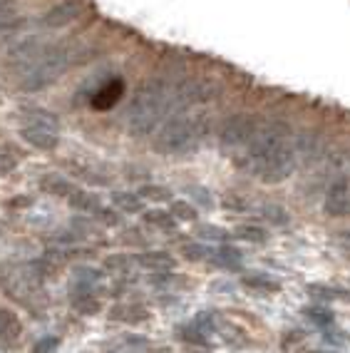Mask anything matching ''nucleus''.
<instances>
[{"label": "nucleus", "instance_id": "obj_9", "mask_svg": "<svg viewBox=\"0 0 350 353\" xmlns=\"http://www.w3.org/2000/svg\"><path fill=\"white\" fill-rule=\"evenodd\" d=\"M20 137L25 139L28 145L35 147V150H45V152L55 150L57 142H60L57 130H50V127H38V125H23Z\"/></svg>", "mask_w": 350, "mask_h": 353}, {"label": "nucleus", "instance_id": "obj_29", "mask_svg": "<svg viewBox=\"0 0 350 353\" xmlns=\"http://www.w3.org/2000/svg\"><path fill=\"white\" fill-rule=\"evenodd\" d=\"M13 15H15L13 0H0V26L8 23V20H13Z\"/></svg>", "mask_w": 350, "mask_h": 353}, {"label": "nucleus", "instance_id": "obj_13", "mask_svg": "<svg viewBox=\"0 0 350 353\" xmlns=\"http://www.w3.org/2000/svg\"><path fill=\"white\" fill-rule=\"evenodd\" d=\"M40 187H43L48 194H55V196H68L75 192V187L68 182V179H63V176H57V174H48L40 179Z\"/></svg>", "mask_w": 350, "mask_h": 353}, {"label": "nucleus", "instance_id": "obj_2", "mask_svg": "<svg viewBox=\"0 0 350 353\" xmlns=\"http://www.w3.org/2000/svg\"><path fill=\"white\" fill-rule=\"evenodd\" d=\"M169 117V85L164 80L142 82L127 108V130L132 137H147Z\"/></svg>", "mask_w": 350, "mask_h": 353}, {"label": "nucleus", "instance_id": "obj_31", "mask_svg": "<svg viewBox=\"0 0 350 353\" xmlns=\"http://www.w3.org/2000/svg\"><path fill=\"white\" fill-rule=\"evenodd\" d=\"M306 314H308V319H313L316 323H331V319H333V316L323 309H311V311H306Z\"/></svg>", "mask_w": 350, "mask_h": 353}, {"label": "nucleus", "instance_id": "obj_5", "mask_svg": "<svg viewBox=\"0 0 350 353\" xmlns=\"http://www.w3.org/2000/svg\"><path fill=\"white\" fill-rule=\"evenodd\" d=\"M216 95H219V88L209 80H194V77L179 80L176 85H169V117L207 105L216 100Z\"/></svg>", "mask_w": 350, "mask_h": 353}, {"label": "nucleus", "instance_id": "obj_7", "mask_svg": "<svg viewBox=\"0 0 350 353\" xmlns=\"http://www.w3.org/2000/svg\"><path fill=\"white\" fill-rule=\"evenodd\" d=\"M328 147H325L323 137H320L318 132H298L294 134V154H296V164H306V167H311V164L320 162V159H325L328 154Z\"/></svg>", "mask_w": 350, "mask_h": 353}, {"label": "nucleus", "instance_id": "obj_23", "mask_svg": "<svg viewBox=\"0 0 350 353\" xmlns=\"http://www.w3.org/2000/svg\"><path fill=\"white\" fill-rule=\"evenodd\" d=\"M258 212H261L263 219L271 221V224H276V227H281V224H286L288 221V212L283 207H278V204H266V207H261Z\"/></svg>", "mask_w": 350, "mask_h": 353}, {"label": "nucleus", "instance_id": "obj_10", "mask_svg": "<svg viewBox=\"0 0 350 353\" xmlns=\"http://www.w3.org/2000/svg\"><path fill=\"white\" fill-rule=\"evenodd\" d=\"M80 15H82L80 3H77V0H65V3L50 8V10L43 15V26L63 28V26H68V23H72V20H77Z\"/></svg>", "mask_w": 350, "mask_h": 353}, {"label": "nucleus", "instance_id": "obj_32", "mask_svg": "<svg viewBox=\"0 0 350 353\" xmlns=\"http://www.w3.org/2000/svg\"><path fill=\"white\" fill-rule=\"evenodd\" d=\"M194 199L196 202H201L204 207H212V196H209V192L207 190H194Z\"/></svg>", "mask_w": 350, "mask_h": 353}, {"label": "nucleus", "instance_id": "obj_15", "mask_svg": "<svg viewBox=\"0 0 350 353\" xmlns=\"http://www.w3.org/2000/svg\"><path fill=\"white\" fill-rule=\"evenodd\" d=\"M20 336V321H18V316L13 314V311H6V309H0V339L3 341H13Z\"/></svg>", "mask_w": 350, "mask_h": 353}, {"label": "nucleus", "instance_id": "obj_27", "mask_svg": "<svg viewBox=\"0 0 350 353\" xmlns=\"http://www.w3.org/2000/svg\"><path fill=\"white\" fill-rule=\"evenodd\" d=\"M57 346H60V341L55 336H48V339H40L35 346H32V353H55Z\"/></svg>", "mask_w": 350, "mask_h": 353}, {"label": "nucleus", "instance_id": "obj_20", "mask_svg": "<svg viewBox=\"0 0 350 353\" xmlns=\"http://www.w3.org/2000/svg\"><path fill=\"white\" fill-rule=\"evenodd\" d=\"M28 125H38V127H50L57 130V117L48 110H28Z\"/></svg>", "mask_w": 350, "mask_h": 353}, {"label": "nucleus", "instance_id": "obj_34", "mask_svg": "<svg viewBox=\"0 0 350 353\" xmlns=\"http://www.w3.org/2000/svg\"><path fill=\"white\" fill-rule=\"evenodd\" d=\"M340 241H343V244H350V232H343V236H340Z\"/></svg>", "mask_w": 350, "mask_h": 353}, {"label": "nucleus", "instance_id": "obj_3", "mask_svg": "<svg viewBox=\"0 0 350 353\" xmlns=\"http://www.w3.org/2000/svg\"><path fill=\"white\" fill-rule=\"evenodd\" d=\"M209 134V117L204 114H172L162 122L154 137V150L169 157H182L199 150Z\"/></svg>", "mask_w": 350, "mask_h": 353}, {"label": "nucleus", "instance_id": "obj_6", "mask_svg": "<svg viewBox=\"0 0 350 353\" xmlns=\"http://www.w3.org/2000/svg\"><path fill=\"white\" fill-rule=\"evenodd\" d=\"M258 120L254 114H246V112H236L231 114L229 120L221 125V150L229 152L231 157H241L244 150L249 147L251 137H254V130H256Z\"/></svg>", "mask_w": 350, "mask_h": 353}, {"label": "nucleus", "instance_id": "obj_4", "mask_svg": "<svg viewBox=\"0 0 350 353\" xmlns=\"http://www.w3.org/2000/svg\"><path fill=\"white\" fill-rule=\"evenodd\" d=\"M77 52L72 48H48L45 45V50L40 52V57L30 68L20 75V90H28V92H35V90H43L48 85L57 80V77L63 75L65 70L77 60Z\"/></svg>", "mask_w": 350, "mask_h": 353}, {"label": "nucleus", "instance_id": "obj_12", "mask_svg": "<svg viewBox=\"0 0 350 353\" xmlns=\"http://www.w3.org/2000/svg\"><path fill=\"white\" fill-rule=\"evenodd\" d=\"M137 264L150 272H172L176 266V259L167 252H144L137 256Z\"/></svg>", "mask_w": 350, "mask_h": 353}, {"label": "nucleus", "instance_id": "obj_17", "mask_svg": "<svg viewBox=\"0 0 350 353\" xmlns=\"http://www.w3.org/2000/svg\"><path fill=\"white\" fill-rule=\"evenodd\" d=\"M144 221H147L150 227L162 229V232H172V229L176 227L174 216L167 214V212H162V209H152V212H147V214H144Z\"/></svg>", "mask_w": 350, "mask_h": 353}, {"label": "nucleus", "instance_id": "obj_11", "mask_svg": "<svg viewBox=\"0 0 350 353\" xmlns=\"http://www.w3.org/2000/svg\"><path fill=\"white\" fill-rule=\"evenodd\" d=\"M125 95V82L119 80H110L107 85H102L97 92L92 95V108L94 110H112L119 100Z\"/></svg>", "mask_w": 350, "mask_h": 353}, {"label": "nucleus", "instance_id": "obj_19", "mask_svg": "<svg viewBox=\"0 0 350 353\" xmlns=\"http://www.w3.org/2000/svg\"><path fill=\"white\" fill-rule=\"evenodd\" d=\"M236 236L238 239L249 241V244H263V241L269 239V234L263 227H256V224H244V227L236 229Z\"/></svg>", "mask_w": 350, "mask_h": 353}, {"label": "nucleus", "instance_id": "obj_8", "mask_svg": "<svg viewBox=\"0 0 350 353\" xmlns=\"http://www.w3.org/2000/svg\"><path fill=\"white\" fill-rule=\"evenodd\" d=\"M323 212L328 216H350V179L348 176H338L333 179L323 199Z\"/></svg>", "mask_w": 350, "mask_h": 353}, {"label": "nucleus", "instance_id": "obj_24", "mask_svg": "<svg viewBox=\"0 0 350 353\" xmlns=\"http://www.w3.org/2000/svg\"><path fill=\"white\" fill-rule=\"evenodd\" d=\"M139 196L142 199H152V202H167L172 192L167 187H159V184H144L142 190H139Z\"/></svg>", "mask_w": 350, "mask_h": 353}, {"label": "nucleus", "instance_id": "obj_22", "mask_svg": "<svg viewBox=\"0 0 350 353\" xmlns=\"http://www.w3.org/2000/svg\"><path fill=\"white\" fill-rule=\"evenodd\" d=\"M132 269V259L125 256V254H117V256H110L105 261V272L110 274H117V276H122V274H130Z\"/></svg>", "mask_w": 350, "mask_h": 353}, {"label": "nucleus", "instance_id": "obj_21", "mask_svg": "<svg viewBox=\"0 0 350 353\" xmlns=\"http://www.w3.org/2000/svg\"><path fill=\"white\" fill-rule=\"evenodd\" d=\"M72 306H75V311H80V314H97L100 311V301L92 296V294H77L75 299H72Z\"/></svg>", "mask_w": 350, "mask_h": 353}, {"label": "nucleus", "instance_id": "obj_25", "mask_svg": "<svg viewBox=\"0 0 350 353\" xmlns=\"http://www.w3.org/2000/svg\"><path fill=\"white\" fill-rule=\"evenodd\" d=\"M169 214L179 221H196V209L189 202H174L172 204V212Z\"/></svg>", "mask_w": 350, "mask_h": 353}, {"label": "nucleus", "instance_id": "obj_28", "mask_svg": "<svg viewBox=\"0 0 350 353\" xmlns=\"http://www.w3.org/2000/svg\"><path fill=\"white\" fill-rule=\"evenodd\" d=\"M94 216H97V219L102 221V224H107V227H117L119 224V216L114 214L112 209H97V212H94Z\"/></svg>", "mask_w": 350, "mask_h": 353}, {"label": "nucleus", "instance_id": "obj_18", "mask_svg": "<svg viewBox=\"0 0 350 353\" xmlns=\"http://www.w3.org/2000/svg\"><path fill=\"white\" fill-rule=\"evenodd\" d=\"M241 284L249 286V289H256V291H278V289H281V286H278V281L269 279L266 274H244Z\"/></svg>", "mask_w": 350, "mask_h": 353}, {"label": "nucleus", "instance_id": "obj_33", "mask_svg": "<svg viewBox=\"0 0 350 353\" xmlns=\"http://www.w3.org/2000/svg\"><path fill=\"white\" fill-rule=\"evenodd\" d=\"M224 207H231V209H246L249 204L246 202H238V199H234V196H226L224 199Z\"/></svg>", "mask_w": 350, "mask_h": 353}, {"label": "nucleus", "instance_id": "obj_26", "mask_svg": "<svg viewBox=\"0 0 350 353\" xmlns=\"http://www.w3.org/2000/svg\"><path fill=\"white\" fill-rule=\"evenodd\" d=\"M184 254H187V259H192V261H201V259L214 256V249L204 244H187L184 246Z\"/></svg>", "mask_w": 350, "mask_h": 353}, {"label": "nucleus", "instance_id": "obj_1", "mask_svg": "<svg viewBox=\"0 0 350 353\" xmlns=\"http://www.w3.org/2000/svg\"><path fill=\"white\" fill-rule=\"evenodd\" d=\"M236 162L263 184L286 182L298 167L294 154V130L283 120L258 122L249 147Z\"/></svg>", "mask_w": 350, "mask_h": 353}, {"label": "nucleus", "instance_id": "obj_30", "mask_svg": "<svg viewBox=\"0 0 350 353\" xmlns=\"http://www.w3.org/2000/svg\"><path fill=\"white\" fill-rule=\"evenodd\" d=\"M199 236H204V239H226V232L224 229H216V227H201L199 229Z\"/></svg>", "mask_w": 350, "mask_h": 353}, {"label": "nucleus", "instance_id": "obj_14", "mask_svg": "<svg viewBox=\"0 0 350 353\" xmlns=\"http://www.w3.org/2000/svg\"><path fill=\"white\" fill-rule=\"evenodd\" d=\"M112 202H114V207H117L119 212H125V214H137V212H142V196L132 194V192H114Z\"/></svg>", "mask_w": 350, "mask_h": 353}, {"label": "nucleus", "instance_id": "obj_16", "mask_svg": "<svg viewBox=\"0 0 350 353\" xmlns=\"http://www.w3.org/2000/svg\"><path fill=\"white\" fill-rule=\"evenodd\" d=\"M70 204H72L75 209H80V212H85V214H94V212L100 209L97 196L88 194V192H80V190H75L72 194H70Z\"/></svg>", "mask_w": 350, "mask_h": 353}]
</instances>
